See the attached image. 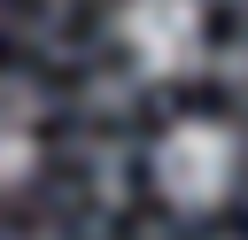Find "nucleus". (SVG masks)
I'll use <instances>...</instances> for the list:
<instances>
[{"label": "nucleus", "mask_w": 248, "mask_h": 240, "mask_svg": "<svg viewBox=\"0 0 248 240\" xmlns=\"http://www.w3.org/2000/svg\"><path fill=\"white\" fill-rule=\"evenodd\" d=\"M116 46L147 85H178L209 62V0H116Z\"/></svg>", "instance_id": "2"}, {"label": "nucleus", "mask_w": 248, "mask_h": 240, "mask_svg": "<svg viewBox=\"0 0 248 240\" xmlns=\"http://www.w3.org/2000/svg\"><path fill=\"white\" fill-rule=\"evenodd\" d=\"M248 178V139L225 116H170L147 147V186L170 217H217Z\"/></svg>", "instance_id": "1"}, {"label": "nucleus", "mask_w": 248, "mask_h": 240, "mask_svg": "<svg viewBox=\"0 0 248 240\" xmlns=\"http://www.w3.org/2000/svg\"><path fill=\"white\" fill-rule=\"evenodd\" d=\"M46 163V116H39V93L23 85H0V201L23 194Z\"/></svg>", "instance_id": "3"}]
</instances>
